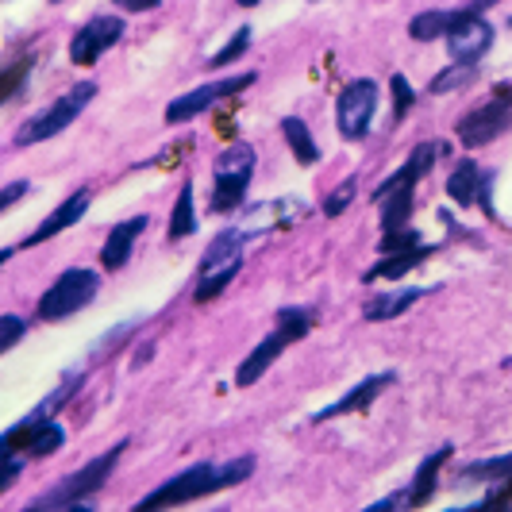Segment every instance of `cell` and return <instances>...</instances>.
<instances>
[{"instance_id": "cell-13", "label": "cell", "mask_w": 512, "mask_h": 512, "mask_svg": "<svg viewBox=\"0 0 512 512\" xmlns=\"http://www.w3.org/2000/svg\"><path fill=\"white\" fill-rule=\"evenodd\" d=\"M305 216V205L301 201H266V205H255L247 216H243V224H235V228L243 231L247 239H255L262 231H274V228H285V224H293V220H301Z\"/></svg>"}, {"instance_id": "cell-17", "label": "cell", "mask_w": 512, "mask_h": 512, "mask_svg": "<svg viewBox=\"0 0 512 512\" xmlns=\"http://www.w3.org/2000/svg\"><path fill=\"white\" fill-rule=\"evenodd\" d=\"M147 231V216H131V220H124V224H116L112 228V235L104 239L101 247V266L104 270H120L124 262L131 258V251H135V239Z\"/></svg>"}, {"instance_id": "cell-10", "label": "cell", "mask_w": 512, "mask_h": 512, "mask_svg": "<svg viewBox=\"0 0 512 512\" xmlns=\"http://www.w3.org/2000/svg\"><path fill=\"white\" fill-rule=\"evenodd\" d=\"M124 39V20L120 16H93L70 43V62L74 66H93L101 54H108Z\"/></svg>"}, {"instance_id": "cell-32", "label": "cell", "mask_w": 512, "mask_h": 512, "mask_svg": "<svg viewBox=\"0 0 512 512\" xmlns=\"http://www.w3.org/2000/svg\"><path fill=\"white\" fill-rule=\"evenodd\" d=\"M474 509H501V512H512V482L505 489H497V493H489L482 505H474Z\"/></svg>"}, {"instance_id": "cell-11", "label": "cell", "mask_w": 512, "mask_h": 512, "mask_svg": "<svg viewBox=\"0 0 512 512\" xmlns=\"http://www.w3.org/2000/svg\"><path fill=\"white\" fill-rule=\"evenodd\" d=\"M489 47H493V27L478 12L459 8V20L447 31V51H451V58L455 62H478Z\"/></svg>"}, {"instance_id": "cell-26", "label": "cell", "mask_w": 512, "mask_h": 512, "mask_svg": "<svg viewBox=\"0 0 512 512\" xmlns=\"http://www.w3.org/2000/svg\"><path fill=\"white\" fill-rule=\"evenodd\" d=\"M462 478H470V482H509L512 478V455L470 462V466L462 470Z\"/></svg>"}, {"instance_id": "cell-14", "label": "cell", "mask_w": 512, "mask_h": 512, "mask_svg": "<svg viewBox=\"0 0 512 512\" xmlns=\"http://www.w3.org/2000/svg\"><path fill=\"white\" fill-rule=\"evenodd\" d=\"M289 343H293V335L285 332V328H278L274 335H266L255 351L239 362V370H235V385H243V389H247V385H255L258 378H262V374L274 366V362L282 359V351L289 347Z\"/></svg>"}, {"instance_id": "cell-19", "label": "cell", "mask_w": 512, "mask_h": 512, "mask_svg": "<svg viewBox=\"0 0 512 512\" xmlns=\"http://www.w3.org/2000/svg\"><path fill=\"white\" fill-rule=\"evenodd\" d=\"M482 185H486V178L478 174V162H474V158H462L459 166H455V174L447 178V197H451L455 205L470 208L482 197Z\"/></svg>"}, {"instance_id": "cell-25", "label": "cell", "mask_w": 512, "mask_h": 512, "mask_svg": "<svg viewBox=\"0 0 512 512\" xmlns=\"http://www.w3.org/2000/svg\"><path fill=\"white\" fill-rule=\"evenodd\" d=\"M474 77H478V62H451L443 74L432 77V93H436V97L455 93V89H462V85H470Z\"/></svg>"}, {"instance_id": "cell-7", "label": "cell", "mask_w": 512, "mask_h": 512, "mask_svg": "<svg viewBox=\"0 0 512 512\" xmlns=\"http://www.w3.org/2000/svg\"><path fill=\"white\" fill-rule=\"evenodd\" d=\"M251 85H255V74H251V70L235 77H220V81H208V85H197L193 93H181L178 101L166 108V124H189V120H197L201 112H208L212 104H220L224 97H231V93H243V89H251Z\"/></svg>"}, {"instance_id": "cell-5", "label": "cell", "mask_w": 512, "mask_h": 512, "mask_svg": "<svg viewBox=\"0 0 512 512\" xmlns=\"http://www.w3.org/2000/svg\"><path fill=\"white\" fill-rule=\"evenodd\" d=\"M97 293H101V274L74 266V270L58 274V282L39 297V316L43 320H66V316L81 312Z\"/></svg>"}, {"instance_id": "cell-9", "label": "cell", "mask_w": 512, "mask_h": 512, "mask_svg": "<svg viewBox=\"0 0 512 512\" xmlns=\"http://www.w3.org/2000/svg\"><path fill=\"white\" fill-rule=\"evenodd\" d=\"M378 112V85L370 77H359L351 81L343 93H339V104H335V124L347 139H362L370 131V120Z\"/></svg>"}, {"instance_id": "cell-34", "label": "cell", "mask_w": 512, "mask_h": 512, "mask_svg": "<svg viewBox=\"0 0 512 512\" xmlns=\"http://www.w3.org/2000/svg\"><path fill=\"white\" fill-rule=\"evenodd\" d=\"M27 189H31L27 181H12V185H8V193L0 197V208H12V205H16V201H20V197H24Z\"/></svg>"}, {"instance_id": "cell-31", "label": "cell", "mask_w": 512, "mask_h": 512, "mask_svg": "<svg viewBox=\"0 0 512 512\" xmlns=\"http://www.w3.org/2000/svg\"><path fill=\"white\" fill-rule=\"evenodd\" d=\"M351 201H355V181H347L343 189H335L332 197L324 201V216H339V212H347Z\"/></svg>"}, {"instance_id": "cell-18", "label": "cell", "mask_w": 512, "mask_h": 512, "mask_svg": "<svg viewBox=\"0 0 512 512\" xmlns=\"http://www.w3.org/2000/svg\"><path fill=\"white\" fill-rule=\"evenodd\" d=\"M432 251H436V247H424V243H420V247H409V251H393V255H385L378 266H370L362 282H389V278H405V274H412L424 258L432 255Z\"/></svg>"}, {"instance_id": "cell-27", "label": "cell", "mask_w": 512, "mask_h": 512, "mask_svg": "<svg viewBox=\"0 0 512 512\" xmlns=\"http://www.w3.org/2000/svg\"><path fill=\"white\" fill-rule=\"evenodd\" d=\"M312 324H316V312H312V308H297V305L278 308V328H285V332L293 335V343L305 339Z\"/></svg>"}, {"instance_id": "cell-4", "label": "cell", "mask_w": 512, "mask_h": 512, "mask_svg": "<svg viewBox=\"0 0 512 512\" xmlns=\"http://www.w3.org/2000/svg\"><path fill=\"white\" fill-rule=\"evenodd\" d=\"M255 174V151L247 143H235L216 158L212 166V208L216 212H231L247 197V181Z\"/></svg>"}, {"instance_id": "cell-37", "label": "cell", "mask_w": 512, "mask_h": 512, "mask_svg": "<svg viewBox=\"0 0 512 512\" xmlns=\"http://www.w3.org/2000/svg\"><path fill=\"white\" fill-rule=\"evenodd\" d=\"M54 4H62V0H54Z\"/></svg>"}, {"instance_id": "cell-16", "label": "cell", "mask_w": 512, "mask_h": 512, "mask_svg": "<svg viewBox=\"0 0 512 512\" xmlns=\"http://www.w3.org/2000/svg\"><path fill=\"white\" fill-rule=\"evenodd\" d=\"M85 212H89V189H77V193H70V197H66V201H62V205L54 208L51 216H47V220L39 224V231H35V235L27 239L24 247H39V243L54 239L58 231L74 228V224L81 220V216H85Z\"/></svg>"}, {"instance_id": "cell-22", "label": "cell", "mask_w": 512, "mask_h": 512, "mask_svg": "<svg viewBox=\"0 0 512 512\" xmlns=\"http://www.w3.org/2000/svg\"><path fill=\"white\" fill-rule=\"evenodd\" d=\"M282 135H285V143H289V151L297 154V162H301V166H316V162H320V147H316V139H312V131H308L305 120L285 116Z\"/></svg>"}, {"instance_id": "cell-21", "label": "cell", "mask_w": 512, "mask_h": 512, "mask_svg": "<svg viewBox=\"0 0 512 512\" xmlns=\"http://www.w3.org/2000/svg\"><path fill=\"white\" fill-rule=\"evenodd\" d=\"M451 459V447L443 443L439 451H432L428 459L420 462V470H416V478H412V486H409V497H412V505H424L432 493H436V482H439V470H443V462Z\"/></svg>"}, {"instance_id": "cell-29", "label": "cell", "mask_w": 512, "mask_h": 512, "mask_svg": "<svg viewBox=\"0 0 512 512\" xmlns=\"http://www.w3.org/2000/svg\"><path fill=\"white\" fill-rule=\"evenodd\" d=\"M389 89H393V112H397V120L401 116H409L412 104H416V97H412V85L405 74H393V81H389Z\"/></svg>"}, {"instance_id": "cell-23", "label": "cell", "mask_w": 512, "mask_h": 512, "mask_svg": "<svg viewBox=\"0 0 512 512\" xmlns=\"http://www.w3.org/2000/svg\"><path fill=\"white\" fill-rule=\"evenodd\" d=\"M455 20H459V8H455V12H420L409 24V35L416 43H432L439 35H447V31L455 27Z\"/></svg>"}, {"instance_id": "cell-36", "label": "cell", "mask_w": 512, "mask_h": 512, "mask_svg": "<svg viewBox=\"0 0 512 512\" xmlns=\"http://www.w3.org/2000/svg\"><path fill=\"white\" fill-rule=\"evenodd\" d=\"M235 4H243V8H255V4H262V0H235Z\"/></svg>"}, {"instance_id": "cell-3", "label": "cell", "mask_w": 512, "mask_h": 512, "mask_svg": "<svg viewBox=\"0 0 512 512\" xmlns=\"http://www.w3.org/2000/svg\"><path fill=\"white\" fill-rule=\"evenodd\" d=\"M93 97H97V85H93V81H77L74 89H70V93H62L51 108H43L39 116H31V124L20 128L16 143L27 147V143H47V139H54L58 131H66L70 124H74L77 116L85 112V104L93 101Z\"/></svg>"}, {"instance_id": "cell-8", "label": "cell", "mask_w": 512, "mask_h": 512, "mask_svg": "<svg viewBox=\"0 0 512 512\" xmlns=\"http://www.w3.org/2000/svg\"><path fill=\"white\" fill-rule=\"evenodd\" d=\"M512 128V85H505L493 101H486L482 108H474L470 116L459 120V139L462 147H482L489 139L505 135Z\"/></svg>"}, {"instance_id": "cell-35", "label": "cell", "mask_w": 512, "mask_h": 512, "mask_svg": "<svg viewBox=\"0 0 512 512\" xmlns=\"http://www.w3.org/2000/svg\"><path fill=\"white\" fill-rule=\"evenodd\" d=\"M116 4H124V8H131V12H143V8H158L162 0H116Z\"/></svg>"}, {"instance_id": "cell-24", "label": "cell", "mask_w": 512, "mask_h": 512, "mask_svg": "<svg viewBox=\"0 0 512 512\" xmlns=\"http://www.w3.org/2000/svg\"><path fill=\"white\" fill-rule=\"evenodd\" d=\"M197 231V208H193V185L185 181L170 212V239H189Z\"/></svg>"}, {"instance_id": "cell-2", "label": "cell", "mask_w": 512, "mask_h": 512, "mask_svg": "<svg viewBox=\"0 0 512 512\" xmlns=\"http://www.w3.org/2000/svg\"><path fill=\"white\" fill-rule=\"evenodd\" d=\"M124 455V443H116L108 455H101V459L85 462L77 474H70V478H62L54 489H47L43 497H35L27 509L43 512V509H93V493L108 482V474L116 470V459Z\"/></svg>"}, {"instance_id": "cell-30", "label": "cell", "mask_w": 512, "mask_h": 512, "mask_svg": "<svg viewBox=\"0 0 512 512\" xmlns=\"http://www.w3.org/2000/svg\"><path fill=\"white\" fill-rule=\"evenodd\" d=\"M24 332H27L24 320H20V316H12V312H4V316H0V351H12Z\"/></svg>"}, {"instance_id": "cell-28", "label": "cell", "mask_w": 512, "mask_h": 512, "mask_svg": "<svg viewBox=\"0 0 512 512\" xmlns=\"http://www.w3.org/2000/svg\"><path fill=\"white\" fill-rule=\"evenodd\" d=\"M247 47H251V27H239V31H235V39H231L228 47H224V51H216L212 58H208V66H212V70H216V66H228V62H235V58L247 51Z\"/></svg>"}, {"instance_id": "cell-20", "label": "cell", "mask_w": 512, "mask_h": 512, "mask_svg": "<svg viewBox=\"0 0 512 512\" xmlns=\"http://www.w3.org/2000/svg\"><path fill=\"white\" fill-rule=\"evenodd\" d=\"M424 293H428L424 285H405V289H397V293H378V297L366 301L362 312H366V320H393V316H401L409 305H416Z\"/></svg>"}, {"instance_id": "cell-6", "label": "cell", "mask_w": 512, "mask_h": 512, "mask_svg": "<svg viewBox=\"0 0 512 512\" xmlns=\"http://www.w3.org/2000/svg\"><path fill=\"white\" fill-rule=\"evenodd\" d=\"M62 443H66V428L58 420H51V416H31V412L20 424H12L4 432V439H0V447H12V451L27 455V459H47Z\"/></svg>"}, {"instance_id": "cell-33", "label": "cell", "mask_w": 512, "mask_h": 512, "mask_svg": "<svg viewBox=\"0 0 512 512\" xmlns=\"http://www.w3.org/2000/svg\"><path fill=\"white\" fill-rule=\"evenodd\" d=\"M370 509H374V512H385V509H412L409 489H401V493H393V497H382V501H374Z\"/></svg>"}, {"instance_id": "cell-15", "label": "cell", "mask_w": 512, "mask_h": 512, "mask_svg": "<svg viewBox=\"0 0 512 512\" xmlns=\"http://www.w3.org/2000/svg\"><path fill=\"white\" fill-rule=\"evenodd\" d=\"M397 382V374L393 370H382V374H370V378H362L351 393H343L335 405H328V409H320L316 412V420L324 424V420H335V416H347V412H359V409H366L370 401H378V393L382 389H389V385Z\"/></svg>"}, {"instance_id": "cell-12", "label": "cell", "mask_w": 512, "mask_h": 512, "mask_svg": "<svg viewBox=\"0 0 512 512\" xmlns=\"http://www.w3.org/2000/svg\"><path fill=\"white\" fill-rule=\"evenodd\" d=\"M239 270H243V251H205V258H201V278H197V293H193L197 305L216 301Z\"/></svg>"}, {"instance_id": "cell-1", "label": "cell", "mask_w": 512, "mask_h": 512, "mask_svg": "<svg viewBox=\"0 0 512 512\" xmlns=\"http://www.w3.org/2000/svg\"><path fill=\"white\" fill-rule=\"evenodd\" d=\"M255 474V459H231V462H197L189 466L185 474L170 478L166 486H158L151 497L139 501V509H174V505H185V501H197V497H208V493H220V489H231L239 482H247Z\"/></svg>"}]
</instances>
